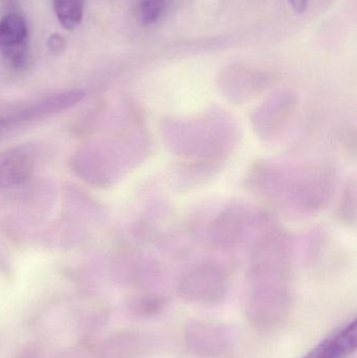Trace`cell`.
<instances>
[{"label":"cell","mask_w":357,"mask_h":358,"mask_svg":"<svg viewBox=\"0 0 357 358\" xmlns=\"http://www.w3.org/2000/svg\"><path fill=\"white\" fill-rule=\"evenodd\" d=\"M27 25L16 13L0 20V55L16 69H23L27 60Z\"/></svg>","instance_id":"1"},{"label":"cell","mask_w":357,"mask_h":358,"mask_svg":"<svg viewBox=\"0 0 357 358\" xmlns=\"http://www.w3.org/2000/svg\"><path fill=\"white\" fill-rule=\"evenodd\" d=\"M37 151L29 145L0 153V189L19 185L29 178L37 164Z\"/></svg>","instance_id":"2"},{"label":"cell","mask_w":357,"mask_h":358,"mask_svg":"<svg viewBox=\"0 0 357 358\" xmlns=\"http://www.w3.org/2000/svg\"><path fill=\"white\" fill-rule=\"evenodd\" d=\"M84 98V92L82 90H75L71 92H62V94H52L35 104L31 105L27 108L23 109L18 115L10 117V123H21V122L33 121L40 117L50 115L52 113H58L65 110L69 107L75 106L81 102Z\"/></svg>","instance_id":"3"},{"label":"cell","mask_w":357,"mask_h":358,"mask_svg":"<svg viewBox=\"0 0 357 358\" xmlns=\"http://www.w3.org/2000/svg\"><path fill=\"white\" fill-rule=\"evenodd\" d=\"M357 324L352 322L342 331L326 338L303 358H346L356 351Z\"/></svg>","instance_id":"4"},{"label":"cell","mask_w":357,"mask_h":358,"mask_svg":"<svg viewBox=\"0 0 357 358\" xmlns=\"http://www.w3.org/2000/svg\"><path fill=\"white\" fill-rule=\"evenodd\" d=\"M57 18L65 29H75L83 19V0H54Z\"/></svg>","instance_id":"5"},{"label":"cell","mask_w":357,"mask_h":358,"mask_svg":"<svg viewBox=\"0 0 357 358\" xmlns=\"http://www.w3.org/2000/svg\"><path fill=\"white\" fill-rule=\"evenodd\" d=\"M167 0H143L138 10V19L143 25L156 22L165 8Z\"/></svg>","instance_id":"6"},{"label":"cell","mask_w":357,"mask_h":358,"mask_svg":"<svg viewBox=\"0 0 357 358\" xmlns=\"http://www.w3.org/2000/svg\"><path fill=\"white\" fill-rule=\"evenodd\" d=\"M48 48L54 55H60L66 48V41L60 34H52L48 39Z\"/></svg>","instance_id":"7"},{"label":"cell","mask_w":357,"mask_h":358,"mask_svg":"<svg viewBox=\"0 0 357 358\" xmlns=\"http://www.w3.org/2000/svg\"><path fill=\"white\" fill-rule=\"evenodd\" d=\"M291 8L297 14H303L308 6V0H289Z\"/></svg>","instance_id":"8"}]
</instances>
